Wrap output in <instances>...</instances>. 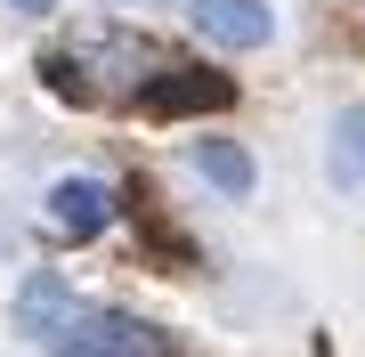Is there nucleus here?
<instances>
[{"mask_svg": "<svg viewBox=\"0 0 365 357\" xmlns=\"http://www.w3.org/2000/svg\"><path fill=\"white\" fill-rule=\"evenodd\" d=\"M66 357H170V333L146 317H122V309H73Z\"/></svg>", "mask_w": 365, "mask_h": 357, "instance_id": "obj_1", "label": "nucleus"}, {"mask_svg": "<svg viewBox=\"0 0 365 357\" xmlns=\"http://www.w3.org/2000/svg\"><path fill=\"white\" fill-rule=\"evenodd\" d=\"M138 106L146 114H203V106H227V81L203 66H170V73H146Z\"/></svg>", "mask_w": 365, "mask_h": 357, "instance_id": "obj_2", "label": "nucleus"}, {"mask_svg": "<svg viewBox=\"0 0 365 357\" xmlns=\"http://www.w3.org/2000/svg\"><path fill=\"white\" fill-rule=\"evenodd\" d=\"M195 25H203V41H220V49H260L268 41V9L260 0H195Z\"/></svg>", "mask_w": 365, "mask_h": 357, "instance_id": "obj_3", "label": "nucleus"}, {"mask_svg": "<svg viewBox=\"0 0 365 357\" xmlns=\"http://www.w3.org/2000/svg\"><path fill=\"white\" fill-rule=\"evenodd\" d=\"M106 212H114V195H106L98 179H57V187H49V219H57V236H98Z\"/></svg>", "mask_w": 365, "mask_h": 357, "instance_id": "obj_4", "label": "nucleus"}, {"mask_svg": "<svg viewBox=\"0 0 365 357\" xmlns=\"http://www.w3.org/2000/svg\"><path fill=\"white\" fill-rule=\"evenodd\" d=\"M66 317H73V292H66V276H25V292H16V333H66Z\"/></svg>", "mask_w": 365, "mask_h": 357, "instance_id": "obj_5", "label": "nucleus"}, {"mask_svg": "<svg viewBox=\"0 0 365 357\" xmlns=\"http://www.w3.org/2000/svg\"><path fill=\"white\" fill-rule=\"evenodd\" d=\"M195 171L220 187V195H252V155L227 146V138H203V146H195Z\"/></svg>", "mask_w": 365, "mask_h": 357, "instance_id": "obj_6", "label": "nucleus"}, {"mask_svg": "<svg viewBox=\"0 0 365 357\" xmlns=\"http://www.w3.org/2000/svg\"><path fill=\"white\" fill-rule=\"evenodd\" d=\"M333 179L341 187H365V106L333 122Z\"/></svg>", "mask_w": 365, "mask_h": 357, "instance_id": "obj_7", "label": "nucleus"}, {"mask_svg": "<svg viewBox=\"0 0 365 357\" xmlns=\"http://www.w3.org/2000/svg\"><path fill=\"white\" fill-rule=\"evenodd\" d=\"M16 9H25V16H41V9H57V0H16Z\"/></svg>", "mask_w": 365, "mask_h": 357, "instance_id": "obj_8", "label": "nucleus"}]
</instances>
